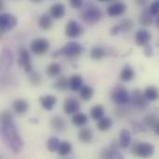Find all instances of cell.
I'll use <instances>...</instances> for the list:
<instances>
[{"label":"cell","instance_id":"obj_1","mask_svg":"<svg viewBox=\"0 0 159 159\" xmlns=\"http://www.w3.org/2000/svg\"><path fill=\"white\" fill-rule=\"evenodd\" d=\"M1 132L6 144L14 153L18 154L23 147V142L16 129V126L11 123L7 125H1Z\"/></svg>","mask_w":159,"mask_h":159},{"label":"cell","instance_id":"obj_2","mask_svg":"<svg viewBox=\"0 0 159 159\" xmlns=\"http://www.w3.org/2000/svg\"><path fill=\"white\" fill-rule=\"evenodd\" d=\"M101 9L94 4H88L81 13V19L88 24L93 25L102 19Z\"/></svg>","mask_w":159,"mask_h":159},{"label":"cell","instance_id":"obj_3","mask_svg":"<svg viewBox=\"0 0 159 159\" xmlns=\"http://www.w3.org/2000/svg\"><path fill=\"white\" fill-rule=\"evenodd\" d=\"M83 50H84V48L80 43L72 41V42L66 43L57 52H58V55H62V56L66 57L67 59L75 60L82 54Z\"/></svg>","mask_w":159,"mask_h":159},{"label":"cell","instance_id":"obj_4","mask_svg":"<svg viewBox=\"0 0 159 159\" xmlns=\"http://www.w3.org/2000/svg\"><path fill=\"white\" fill-rule=\"evenodd\" d=\"M131 153L142 158H150L155 153V146L150 143L136 142L131 146Z\"/></svg>","mask_w":159,"mask_h":159},{"label":"cell","instance_id":"obj_5","mask_svg":"<svg viewBox=\"0 0 159 159\" xmlns=\"http://www.w3.org/2000/svg\"><path fill=\"white\" fill-rule=\"evenodd\" d=\"M111 100L118 105H126L130 102V97L125 87L117 86L111 91Z\"/></svg>","mask_w":159,"mask_h":159},{"label":"cell","instance_id":"obj_6","mask_svg":"<svg viewBox=\"0 0 159 159\" xmlns=\"http://www.w3.org/2000/svg\"><path fill=\"white\" fill-rule=\"evenodd\" d=\"M18 23V19L15 15L11 13H3L0 16V29L2 33H7L11 31L16 27Z\"/></svg>","mask_w":159,"mask_h":159},{"label":"cell","instance_id":"obj_7","mask_svg":"<svg viewBox=\"0 0 159 159\" xmlns=\"http://www.w3.org/2000/svg\"><path fill=\"white\" fill-rule=\"evenodd\" d=\"M30 48H31V51L34 54V55H43L45 54L48 48H49V43L47 39H44V38H36V39H34L32 42H31V45H30Z\"/></svg>","mask_w":159,"mask_h":159},{"label":"cell","instance_id":"obj_8","mask_svg":"<svg viewBox=\"0 0 159 159\" xmlns=\"http://www.w3.org/2000/svg\"><path fill=\"white\" fill-rule=\"evenodd\" d=\"M18 64L23 68V70L26 73H31L33 69V64L32 61L30 58V54L28 50L24 48H19V59H18Z\"/></svg>","mask_w":159,"mask_h":159},{"label":"cell","instance_id":"obj_9","mask_svg":"<svg viewBox=\"0 0 159 159\" xmlns=\"http://www.w3.org/2000/svg\"><path fill=\"white\" fill-rule=\"evenodd\" d=\"M83 28L75 20H69L65 26V34L70 38H75L81 35Z\"/></svg>","mask_w":159,"mask_h":159},{"label":"cell","instance_id":"obj_10","mask_svg":"<svg viewBox=\"0 0 159 159\" xmlns=\"http://www.w3.org/2000/svg\"><path fill=\"white\" fill-rule=\"evenodd\" d=\"M80 109L79 102L74 97H68L63 102V111L67 115H75Z\"/></svg>","mask_w":159,"mask_h":159},{"label":"cell","instance_id":"obj_11","mask_svg":"<svg viewBox=\"0 0 159 159\" xmlns=\"http://www.w3.org/2000/svg\"><path fill=\"white\" fill-rule=\"evenodd\" d=\"M151 34L145 30V29H141L139 30L136 34H135V43L138 47H146L149 45V42L151 41Z\"/></svg>","mask_w":159,"mask_h":159},{"label":"cell","instance_id":"obj_12","mask_svg":"<svg viewBox=\"0 0 159 159\" xmlns=\"http://www.w3.org/2000/svg\"><path fill=\"white\" fill-rule=\"evenodd\" d=\"M14 61V56L12 51L7 48H4L2 50V54H1V67L2 70H7L11 67L12 63Z\"/></svg>","mask_w":159,"mask_h":159},{"label":"cell","instance_id":"obj_13","mask_svg":"<svg viewBox=\"0 0 159 159\" xmlns=\"http://www.w3.org/2000/svg\"><path fill=\"white\" fill-rule=\"evenodd\" d=\"M127 10V5L123 2H116L110 5L107 8V14L110 17H117L125 13Z\"/></svg>","mask_w":159,"mask_h":159},{"label":"cell","instance_id":"obj_14","mask_svg":"<svg viewBox=\"0 0 159 159\" xmlns=\"http://www.w3.org/2000/svg\"><path fill=\"white\" fill-rule=\"evenodd\" d=\"M130 102L134 106L140 109H143L147 105V100L145 99L144 94H143L140 89H135L133 91L132 97L130 98Z\"/></svg>","mask_w":159,"mask_h":159},{"label":"cell","instance_id":"obj_15","mask_svg":"<svg viewBox=\"0 0 159 159\" xmlns=\"http://www.w3.org/2000/svg\"><path fill=\"white\" fill-rule=\"evenodd\" d=\"M39 102L44 109H46L48 111H51L57 102V98L53 95L41 96V97H39Z\"/></svg>","mask_w":159,"mask_h":159},{"label":"cell","instance_id":"obj_16","mask_svg":"<svg viewBox=\"0 0 159 159\" xmlns=\"http://www.w3.org/2000/svg\"><path fill=\"white\" fill-rule=\"evenodd\" d=\"M101 159H125L124 157L116 150H113L110 147L102 148L100 154Z\"/></svg>","mask_w":159,"mask_h":159},{"label":"cell","instance_id":"obj_17","mask_svg":"<svg viewBox=\"0 0 159 159\" xmlns=\"http://www.w3.org/2000/svg\"><path fill=\"white\" fill-rule=\"evenodd\" d=\"M12 107L15 111L16 114L18 115H23L25 114L28 109H29V104L28 102L25 101V100H22V99H18V100H15L12 103Z\"/></svg>","mask_w":159,"mask_h":159},{"label":"cell","instance_id":"obj_18","mask_svg":"<svg viewBox=\"0 0 159 159\" xmlns=\"http://www.w3.org/2000/svg\"><path fill=\"white\" fill-rule=\"evenodd\" d=\"M49 13H50V16L52 18H54V19H61L65 14V7H64L63 4H61V3L54 4V5H52L50 7Z\"/></svg>","mask_w":159,"mask_h":159},{"label":"cell","instance_id":"obj_19","mask_svg":"<svg viewBox=\"0 0 159 159\" xmlns=\"http://www.w3.org/2000/svg\"><path fill=\"white\" fill-rule=\"evenodd\" d=\"M107 55V50L103 47L101 46H95L90 50V58L94 61H100L103 59Z\"/></svg>","mask_w":159,"mask_h":159},{"label":"cell","instance_id":"obj_20","mask_svg":"<svg viewBox=\"0 0 159 159\" xmlns=\"http://www.w3.org/2000/svg\"><path fill=\"white\" fill-rule=\"evenodd\" d=\"M139 22L143 26H151L153 23V15L149 11V8L143 9L139 16Z\"/></svg>","mask_w":159,"mask_h":159},{"label":"cell","instance_id":"obj_21","mask_svg":"<svg viewBox=\"0 0 159 159\" xmlns=\"http://www.w3.org/2000/svg\"><path fill=\"white\" fill-rule=\"evenodd\" d=\"M53 21H52V17L44 13L42 14L39 19H38V26L42 29V30H49L52 27Z\"/></svg>","mask_w":159,"mask_h":159},{"label":"cell","instance_id":"obj_22","mask_svg":"<svg viewBox=\"0 0 159 159\" xmlns=\"http://www.w3.org/2000/svg\"><path fill=\"white\" fill-rule=\"evenodd\" d=\"M144 97L147 101L155 102L159 99L158 89L155 86H148L144 90Z\"/></svg>","mask_w":159,"mask_h":159},{"label":"cell","instance_id":"obj_23","mask_svg":"<svg viewBox=\"0 0 159 159\" xmlns=\"http://www.w3.org/2000/svg\"><path fill=\"white\" fill-rule=\"evenodd\" d=\"M130 143H131L130 132L126 129H121V131L119 133V144H120V146L122 148H127L129 146Z\"/></svg>","mask_w":159,"mask_h":159},{"label":"cell","instance_id":"obj_24","mask_svg":"<svg viewBox=\"0 0 159 159\" xmlns=\"http://www.w3.org/2000/svg\"><path fill=\"white\" fill-rule=\"evenodd\" d=\"M50 125L57 131H64L66 129V122H65V120L62 117L58 116L51 118Z\"/></svg>","mask_w":159,"mask_h":159},{"label":"cell","instance_id":"obj_25","mask_svg":"<svg viewBox=\"0 0 159 159\" xmlns=\"http://www.w3.org/2000/svg\"><path fill=\"white\" fill-rule=\"evenodd\" d=\"M78 139L81 143H89L93 140V132L90 129L88 128H83L80 129L78 133Z\"/></svg>","mask_w":159,"mask_h":159},{"label":"cell","instance_id":"obj_26","mask_svg":"<svg viewBox=\"0 0 159 159\" xmlns=\"http://www.w3.org/2000/svg\"><path fill=\"white\" fill-rule=\"evenodd\" d=\"M134 77H135V72H134L133 68L130 65H126L120 73L121 80L124 82H129Z\"/></svg>","mask_w":159,"mask_h":159},{"label":"cell","instance_id":"obj_27","mask_svg":"<svg viewBox=\"0 0 159 159\" xmlns=\"http://www.w3.org/2000/svg\"><path fill=\"white\" fill-rule=\"evenodd\" d=\"M52 88L58 91L66 90L68 88H70V79L66 76H61L52 85Z\"/></svg>","mask_w":159,"mask_h":159},{"label":"cell","instance_id":"obj_28","mask_svg":"<svg viewBox=\"0 0 159 159\" xmlns=\"http://www.w3.org/2000/svg\"><path fill=\"white\" fill-rule=\"evenodd\" d=\"M61 70L62 69H61V64L57 62H52L47 67L46 74L48 77H55V76H58L61 73Z\"/></svg>","mask_w":159,"mask_h":159},{"label":"cell","instance_id":"obj_29","mask_svg":"<svg viewBox=\"0 0 159 159\" xmlns=\"http://www.w3.org/2000/svg\"><path fill=\"white\" fill-rule=\"evenodd\" d=\"M83 78L79 75H75L70 78V89L73 91H78L83 87Z\"/></svg>","mask_w":159,"mask_h":159},{"label":"cell","instance_id":"obj_30","mask_svg":"<svg viewBox=\"0 0 159 159\" xmlns=\"http://www.w3.org/2000/svg\"><path fill=\"white\" fill-rule=\"evenodd\" d=\"M104 115V107L102 104L95 105L90 110V116L93 120L99 121L103 117Z\"/></svg>","mask_w":159,"mask_h":159},{"label":"cell","instance_id":"obj_31","mask_svg":"<svg viewBox=\"0 0 159 159\" xmlns=\"http://www.w3.org/2000/svg\"><path fill=\"white\" fill-rule=\"evenodd\" d=\"M93 94H94V89L90 86L84 85L81 88V89L79 90V95H80L81 99L86 102L91 100V98L93 97Z\"/></svg>","mask_w":159,"mask_h":159},{"label":"cell","instance_id":"obj_32","mask_svg":"<svg viewBox=\"0 0 159 159\" xmlns=\"http://www.w3.org/2000/svg\"><path fill=\"white\" fill-rule=\"evenodd\" d=\"M88 122V116L83 113H77L73 116L72 123L76 127H84Z\"/></svg>","mask_w":159,"mask_h":159},{"label":"cell","instance_id":"obj_33","mask_svg":"<svg viewBox=\"0 0 159 159\" xmlns=\"http://www.w3.org/2000/svg\"><path fill=\"white\" fill-rule=\"evenodd\" d=\"M72 150H73L72 144L69 142L63 141V142H61L60 147L58 149V154L61 157H66L71 154Z\"/></svg>","mask_w":159,"mask_h":159},{"label":"cell","instance_id":"obj_34","mask_svg":"<svg viewBox=\"0 0 159 159\" xmlns=\"http://www.w3.org/2000/svg\"><path fill=\"white\" fill-rule=\"evenodd\" d=\"M113 125V120L110 117H102L101 120L98 121L97 123V128L101 131H107Z\"/></svg>","mask_w":159,"mask_h":159},{"label":"cell","instance_id":"obj_35","mask_svg":"<svg viewBox=\"0 0 159 159\" xmlns=\"http://www.w3.org/2000/svg\"><path fill=\"white\" fill-rule=\"evenodd\" d=\"M61 142L58 138L56 137H51L48 140L47 142V148L50 153L58 152V149L60 147Z\"/></svg>","mask_w":159,"mask_h":159},{"label":"cell","instance_id":"obj_36","mask_svg":"<svg viewBox=\"0 0 159 159\" xmlns=\"http://www.w3.org/2000/svg\"><path fill=\"white\" fill-rule=\"evenodd\" d=\"M28 79L30 81V83L34 86V87H38L41 85V82H42V78H41V75L38 72H34V71H32L30 74H29V76H28Z\"/></svg>","mask_w":159,"mask_h":159},{"label":"cell","instance_id":"obj_37","mask_svg":"<svg viewBox=\"0 0 159 159\" xmlns=\"http://www.w3.org/2000/svg\"><path fill=\"white\" fill-rule=\"evenodd\" d=\"M119 27H120V30L121 32H129L132 28H133V25H134V22L131 19H124L122 20L119 23H118Z\"/></svg>","mask_w":159,"mask_h":159},{"label":"cell","instance_id":"obj_38","mask_svg":"<svg viewBox=\"0 0 159 159\" xmlns=\"http://www.w3.org/2000/svg\"><path fill=\"white\" fill-rule=\"evenodd\" d=\"M143 122L144 124L146 125V127L148 128H151V129H155V127L159 123L158 118L154 116V115H149V116H146L144 118H143Z\"/></svg>","mask_w":159,"mask_h":159},{"label":"cell","instance_id":"obj_39","mask_svg":"<svg viewBox=\"0 0 159 159\" xmlns=\"http://www.w3.org/2000/svg\"><path fill=\"white\" fill-rule=\"evenodd\" d=\"M11 123H13L12 114L7 110H4L1 113V125H7Z\"/></svg>","mask_w":159,"mask_h":159},{"label":"cell","instance_id":"obj_40","mask_svg":"<svg viewBox=\"0 0 159 159\" xmlns=\"http://www.w3.org/2000/svg\"><path fill=\"white\" fill-rule=\"evenodd\" d=\"M149 11L153 16L155 15H159V0L153 2L150 7H149Z\"/></svg>","mask_w":159,"mask_h":159},{"label":"cell","instance_id":"obj_41","mask_svg":"<svg viewBox=\"0 0 159 159\" xmlns=\"http://www.w3.org/2000/svg\"><path fill=\"white\" fill-rule=\"evenodd\" d=\"M143 53L146 57H152L154 54V48L151 45H147L146 47H144L143 49Z\"/></svg>","mask_w":159,"mask_h":159},{"label":"cell","instance_id":"obj_42","mask_svg":"<svg viewBox=\"0 0 159 159\" xmlns=\"http://www.w3.org/2000/svg\"><path fill=\"white\" fill-rule=\"evenodd\" d=\"M132 127H133V130L135 132H142V131H146V129L140 123H133L132 124Z\"/></svg>","mask_w":159,"mask_h":159},{"label":"cell","instance_id":"obj_43","mask_svg":"<svg viewBox=\"0 0 159 159\" xmlns=\"http://www.w3.org/2000/svg\"><path fill=\"white\" fill-rule=\"evenodd\" d=\"M70 5L74 8H80L83 6L82 0H70Z\"/></svg>","mask_w":159,"mask_h":159},{"label":"cell","instance_id":"obj_44","mask_svg":"<svg viewBox=\"0 0 159 159\" xmlns=\"http://www.w3.org/2000/svg\"><path fill=\"white\" fill-rule=\"evenodd\" d=\"M119 33H121V30H120V27L118 24L113 26L111 29H110V35H116L118 34Z\"/></svg>","mask_w":159,"mask_h":159},{"label":"cell","instance_id":"obj_45","mask_svg":"<svg viewBox=\"0 0 159 159\" xmlns=\"http://www.w3.org/2000/svg\"><path fill=\"white\" fill-rule=\"evenodd\" d=\"M154 130H155V132H156V134L159 137V123L155 127V129H154Z\"/></svg>","mask_w":159,"mask_h":159},{"label":"cell","instance_id":"obj_46","mask_svg":"<svg viewBox=\"0 0 159 159\" xmlns=\"http://www.w3.org/2000/svg\"><path fill=\"white\" fill-rule=\"evenodd\" d=\"M136 3H137L138 5H142V6H143V5H144V4H145V1H143H143H142V0H138Z\"/></svg>","mask_w":159,"mask_h":159},{"label":"cell","instance_id":"obj_47","mask_svg":"<svg viewBox=\"0 0 159 159\" xmlns=\"http://www.w3.org/2000/svg\"><path fill=\"white\" fill-rule=\"evenodd\" d=\"M156 22H157V26L159 28V15H157V20H156Z\"/></svg>","mask_w":159,"mask_h":159},{"label":"cell","instance_id":"obj_48","mask_svg":"<svg viewBox=\"0 0 159 159\" xmlns=\"http://www.w3.org/2000/svg\"><path fill=\"white\" fill-rule=\"evenodd\" d=\"M0 9H3V2L0 1Z\"/></svg>","mask_w":159,"mask_h":159}]
</instances>
